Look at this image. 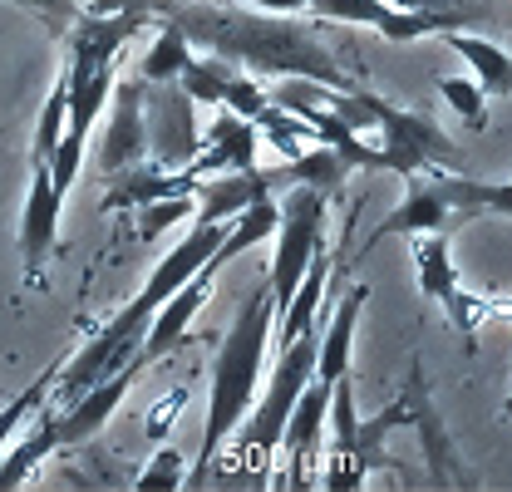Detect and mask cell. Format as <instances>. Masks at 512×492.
Wrapping results in <instances>:
<instances>
[{
  "label": "cell",
  "instance_id": "obj_5",
  "mask_svg": "<svg viewBox=\"0 0 512 492\" xmlns=\"http://www.w3.org/2000/svg\"><path fill=\"white\" fill-rule=\"evenodd\" d=\"M281 207V217H276V261H271V276H266V286H271V306L276 315L291 306V296H296V286H301V276H306V266H311V256H316L320 232H325V192L306 183H291V197L286 202H276Z\"/></svg>",
  "mask_w": 512,
  "mask_h": 492
},
{
  "label": "cell",
  "instance_id": "obj_33",
  "mask_svg": "<svg viewBox=\"0 0 512 492\" xmlns=\"http://www.w3.org/2000/svg\"><path fill=\"white\" fill-rule=\"evenodd\" d=\"M508 419H512V399H508Z\"/></svg>",
  "mask_w": 512,
  "mask_h": 492
},
{
  "label": "cell",
  "instance_id": "obj_26",
  "mask_svg": "<svg viewBox=\"0 0 512 492\" xmlns=\"http://www.w3.org/2000/svg\"><path fill=\"white\" fill-rule=\"evenodd\" d=\"M133 212H138V242H158L173 222H183V217L197 212V202L192 197H158V202H143Z\"/></svg>",
  "mask_w": 512,
  "mask_h": 492
},
{
  "label": "cell",
  "instance_id": "obj_25",
  "mask_svg": "<svg viewBox=\"0 0 512 492\" xmlns=\"http://www.w3.org/2000/svg\"><path fill=\"white\" fill-rule=\"evenodd\" d=\"M439 94H444V104L463 123H468L473 133H483V128H488V94L478 89V79H458V74H444V79H439Z\"/></svg>",
  "mask_w": 512,
  "mask_h": 492
},
{
  "label": "cell",
  "instance_id": "obj_30",
  "mask_svg": "<svg viewBox=\"0 0 512 492\" xmlns=\"http://www.w3.org/2000/svg\"><path fill=\"white\" fill-rule=\"evenodd\" d=\"M183 409H188V389H173V394H163V399H158V409L148 414V433H153V438H163V429H168V424H173Z\"/></svg>",
  "mask_w": 512,
  "mask_h": 492
},
{
  "label": "cell",
  "instance_id": "obj_32",
  "mask_svg": "<svg viewBox=\"0 0 512 492\" xmlns=\"http://www.w3.org/2000/svg\"><path fill=\"white\" fill-rule=\"evenodd\" d=\"M261 10H281V15H296V10H306V0H252Z\"/></svg>",
  "mask_w": 512,
  "mask_h": 492
},
{
  "label": "cell",
  "instance_id": "obj_20",
  "mask_svg": "<svg viewBox=\"0 0 512 492\" xmlns=\"http://www.w3.org/2000/svg\"><path fill=\"white\" fill-rule=\"evenodd\" d=\"M448 50H458L468 69H473V79H478V89L488 94V99H508L512 94V55L503 45H493V40H483V35H463V30H444Z\"/></svg>",
  "mask_w": 512,
  "mask_h": 492
},
{
  "label": "cell",
  "instance_id": "obj_28",
  "mask_svg": "<svg viewBox=\"0 0 512 492\" xmlns=\"http://www.w3.org/2000/svg\"><path fill=\"white\" fill-rule=\"evenodd\" d=\"M138 492H183L188 488V463L178 458V448H158L148 458V468L138 473Z\"/></svg>",
  "mask_w": 512,
  "mask_h": 492
},
{
  "label": "cell",
  "instance_id": "obj_34",
  "mask_svg": "<svg viewBox=\"0 0 512 492\" xmlns=\"http://www.w3.org/2000/svg\"><path fill=\"white\" fill-rule=\"evenodd\" d=\"M508 315H512V306H508Z\"/></svg>",
  "mask_w": 512,
  "mask_h": 492
},
{
  "label": "cell",
  "instance_id": "obj_12",
  "mask_svg": "<svg viewBox=\"0 0 512 492\" xmlns=\"http://www.w3.org/2000/svg\"><path fill=\"white\" fill-rule=\"evenodd\" d=\"M138 374H143V360H133V365H124L119 374H109V379L89 384L84 394H74V399L60 409V419H55V438H60V448H74V443H84V438H94V433L104 429V424H109V414L119 409V399L138 384Z\"/></svg>",
  "mask_w": 512,
  "mask_h": 492
},
{
  "label": "cell",
  "instance_id": "obj_21",
  "mask_svg": "<svg viewBox=\"0 0 512 492\" xmlns=\"http://www.w3.org/2000/svg\"><path fill=\"white\" fill-rule=\"evenodd\" d=\"M276 178L281 183H306L316 187V192H340L345 187V178H350V163L335 153V148H325V143H316L311 153H296V158H286V168H276Z\"/></svg>",
  "mask_w": 512,
  "mask_h": 492
},
{
  "label": "cell",
  "instance_id": "obj_18",
  "mask_svg": "<svg viewBox=\"0 0 512 492\" xmlns=\"http://www.w3.org/2000/svg\"><path fill=\"white\" fill-rule=\"evenodd\" d=\"M439 197L448 202L453 222H468V217H512V183H478V178H463V173H429Z\"/></svg>",
  "mask_w": 512,
  "mask_h": 492
},
{
  "label": "cell",
  "instance_id": "obj_15",
  "mask_svg": "<svg viewBox=\"0 0 512 492\" xmlns=\"http://www.w3.org/2000/svg\"><path fill=\"white\" fill-rule=\"evenodd\" d=\"M330 414V384H320L316 374L306 379L301 399L291 404V419H286V433L281 443H291V468H286V483L306 488V468L316 463V448H320V424Z\"/></svg>",
  "mask_w": 512,
  "mask_h": 492
},
{
  "label": "cell",
  "instance_id": "obj_17",
  "mask_svg": "<svg viewBox=\"0 0 512 492\" xmlns=\"http://www.w3.org/2000/svg\"><path fill=\"white\" fill-rule=\"evenodd\" d=\"M365 301H370V286H365V281L350 286V291L340 296L335 315H330V325L320 330V345H316V379L320 384H335V379L350 369V340H355V320H360Z\"/></svg>",
  "mask_w": 512,
  "mask_h": 492
},
{
  "label": "cell",
  "instance_id": "obj_8",
  "mask_svg": "<svg viewBox=\"0 0 512 492\" xmlns=\"http://www.w3.org/2000/svg\"><path fill=\"white\" fill-rule=\"evenodd\" d=\"M143 128H148V163L183 173L197 158L202 128H197V104L178 84H148L143 89Z\"/></svg>",
  "mask_w": 512,
  "mask_h": 492
},
{
  "label": "cell",
  "instance_id": "obj_9",
  "mask_svg": "<svg viewBox=\"0 0 512 492\" xmlns=\"http://www.w3.org/2000/svg\"><path fill=\"white\" fill-rule=\"evenodd\" d=\"M311 15L325 20H345V25H370L380 30L389 45H409V40H424V35H444L458 30V15H439V10H399L389 0H306Z\"/></svg>",
  "mask_w": 512,
  "mask_h": 492
},
{
  "label": "cell",
  "instance_id": "obj_22",
  "mask_svg": "<svg viewBox=\"0 0 512 492\" xmlns=\"http://www.w3.org/2000/svg\"><path fill=\"white\" fill-rule=\"evenodd\" d=\"M188 55H192V40L183 35V25H178V20H163L153 50H148L143 64H138V79H143V84H178Z\"/></svg>",
  "mask_w": 512,
  "mask_h": 492
},
{
  "label": "cell",
  "instance_id": "obj_29",
  "mask_svg": "<svg viewBox=\"0 0 512 492\" xmlns=\"http://www.w3.org/2000/svg\"><path fill=\"white\" fill-rule=\"evenodd\" d=\"M266 104H271V99H266V89H261V84H252V74H242V69H237L217 109H232V114H242V119H256Z\"/></svg>",
  "mask_w": 512,
  "mask_h": 492
},
{
  "label": "cell",
  "instance_id": "obj_19",
  "mask_svg": "<svg viewBox=\"0 0 512 492\" xmlns=\"http://www.w3.org/2000/svg\"><path fill=\"white\" fill-rule=\"evenodd\" d=\"M55 419H60V414H55V409H50V399H45V404L35 409V424L25 429V438L0 458V492H15L30 473H35V468H40V463H45V458H50V453H55V448H60V438H55Z\"/></svg>",
  "mask_w": 512,
  "mask_h": 492
},
{
  "label": "cell",
  "instance_id": "obj_11",
  "mask_svg": "<svg viewBox=\"0 0 512 492\" xmlns=\"http://www.w3.org/2000/svg\"><path fill=\"white\" fill-rule=\"evenodd\" d=\"M143 79H114L109 89V133L99 148V168L114 178L133 163H148V128H143Z\"/></svg>",
  "mask_w": 512,
  "mask_h": 492
},
{
  "label": "cell",
  "instance_id": "obj_10",
  "mask_svg": "<svg viewBox=\"0 0 512 492\" xmlns=\"http://www.w3.org/2000/svg\"><path fill=\"white\" fill-rule=\"evenodd\" d=\"M60 212L64 197L50 183V163H30V192H25V217H20V266L30 286H40L45 261L60 242Z\"/></svg>",
  "mask_w": 512,
  "mask_h": 492
},
{
  "label": "cell",
  "instance_id": "obj_4",
  "mask_svg": "<svg viewBox=\"0 0 512 492\" xmlns=\"http://www.w3.org/2000/svg\"><path fill=\"white\" fill-rule=\"evenodd\" d=\"M370 114L380 128V168L399 178H424V173H453L458 148L444 128L414 109H399L380 94H370Z\"/></svg>",
  "mask_w": 512,
  "mask_h": 492
},
{
  "label": "cell",
  "instance_id": "obj_14",
  "mask_svg": "<svg viewBox=\"0 0 512 492\" xmlns=\"http://www.w3.org/2000/svg\"><path fill=\"white\" fill-rule=\"evenodd\" d=\"M409 183V192H404V202L384 217L380 227L360 242V251H375L380 242H389V237H414V232H448V227H458L453 222V212H448V202L439 197V187H434V178L424 173V178H404Z\"/></svg>",
  "mask_w": 512,
  "mask_h": 492
},
{
  "label": "cell",
  "instance_id": "obj_7",
  "mask_svg": "<svg viewBox=\"0 0 512 492\" xmlns=\"http://www.w3.org/2000/svg\"><path fill=\"white\" fill-rule=\"evenodd\" d=\"M409 251H414V266H419V286H424V296L439 301V306H448L453 330H458L468 345H473V335H478L483 320L508 315V306H498V301H488V296H468V291L458 286V266H453V256H448L444 232H414V237H409Z\"/></svg>",
  "mask_w": 512,
  "mask_h": 492
},
{
  "label": "cell",
  "instance_id": "obj_6",
  "mask_svg": "<svg viewBox=\"0 0 512 492\" xmlns=\"http://www.w3.org/2000/svg\"><path fill=\"white\" fill-rule=\"evenodd\" d=\"M316 345H320V320L311 330H301L286 350H281V365L271 374V384H266V399H261V409L252 414V424H247V438H242V453H276L281 448V433H286V419H291V404L301 399V389H306V379L316 374Z\"/></svg>",
  "mask_w": 512,
  "mask_h": 492
},
{
  "label": "cell",
  "instance_id": "obj_24",
  "mask_svg": "<svg viewBox=\"0 0 512 492\" xmlns=\"http://www.w3.org/2000/svg\"><path fill=\"white\" fill-rule=\"evenodd\" d=\"M64 114H69V79H55V89H50V99H45V109H40V123H35V143H30V163H50V153H55V143H60L64 133Z\"/></svg>",
  "mask_w": 512,
  "mask_h": 492
},
{
  "label": "cell",
  "instance_id": "obj_27",
  "mask_svg": "<svg viewBox=\"0 0 512 492\" xmlns=\"http://www.w3.org/2000/svg\"><path fill=\"white\" fill-rule=\"evenodd\" d=\"M55 374H60V369H45V374H40L30 389H20V394H15V399L0 409V448H5V438H15V429H20V424H25V419H30V414H35L45 399H50V389H55Z\"/></svg>",
  "mask_w": 512,
  "mask_h": 492
},
{
  "label": "cell",
  "instance_id": "obj_2",
  "mask_svg": "<svg viewBox=\"0 0 512 492\" xmlns=\"http://www.w3.org/2000/svg\"><path fill=\"white\" fill-rule=\"evenodd\" d=\"M330 399H335V443H330V468H325L330 478H325V483L335 492H355L365 473L394 468V463L384 458V433H394V429L419 433L424 468H429V478H434L439 488L458 483V453H453L444 414H439V404H434V394H429V379H424L419 355H409V379H404L399 399H389V409H380L370 424L355 419V394H350V379H345V374L330 384Z\"/></svg>",
  "mask_w": 512,
  "mask_h": 492
},
{
  "label": "cell",
  "instance_id": "obj_3",
  "mask_svg": "<svg viewBox=\"0 0 512 492\" xmlns=\"http://www.w3.org/2000/svg\"><path fill=\"white\" fill-rule=\"evenodd\" d=\"M271 325H276V306H271V286L261 281L252 296L242 301L227 340H222V350H217V360H212V414H207V429H202L197 463L188 468V488H207L212 483V463H217L222 443L247 419L252 389L261 379V369H266Z\"/></svg>",
  "mask_w": 512,
  "mask_h": 492
},
{
  "label": "cell",
  "instance_id": "obj_13",
  "mask_svg": "<svg viewBox=\"0 0 512 492\" xmlns=\"http://www.w3.org/2000/svg\"><path fill=\"white\" fill-rule=\"evenodd\" d=\"M256 123L232 114V109H217L212 128H202V143H197V158L188 163L192 178H212V173H237V168H256Z\"/></svg>",
  "mask_w": 512,
  "mask_h": 492
},
{
  "label": "cell",
  "instance_id": "obj_31",
  "mask_svg": "<svg viewBox=\"0 0 512 492\" xmlns=\"http://www.w3.org/2000/svg\"><path fill=\"white\" fill-rule=\"evenodd\" d=\"M20 5H30V10H40L50 25H64L74 10H69V0H20Z\"/></svg>",
  "mask_w": 512,
  "mask_h": 492
},
{
  "label": "cell",
  "instance_id": "obj_16",
  "mask_svg": "<svg viewBox=\"0 0 512 492\" xmlns=\"http://www.w3.org/2000/svg\"><path fill=\"white\" fill-rule=\"evenodd\" d=\"M276 183H281V178H276V173H261V168L212 173V178H197L192 202H197V217H207V222H227V217H237L242 207H252L256 197H271V187Z\"/></svg>",
  "mask_w": 512,
  "mask_h": 492
},
{
  "label": "cell",
  "instance_id": "obj_23",
  "mask_svg": "<svg viewBox=\"0 0 512 492\" xmlns=\"http://www.w3.org/2000/svg\"><path fill=\"white\" fill-rule=\"evenodd\" d=\"M232 74H237V64L222 60V55H188L183 64V74H178V89L188 94L192 104H222V94H227V84H232Z\"/></svg>",
  "mask_w": 512,
  "mask_h": 492
},
{
  "label": "cell",
  "instance_id": "obj_1",
  "mask_svg": "<svg viewBox=\"0 0 512 492\" xmlns=\"http://www.w3.org/2000/svg\"><path fill=\"white\" fill-rule=\"evenodd\" d=\"M168 20L183 25L192 45H207L237 69L271 79H316L325 89H360L311 20L281 10H237V5H178Z\"/></svg>",
  "mask_w": 512,
  "mask_h": 492
}]
</instances>
